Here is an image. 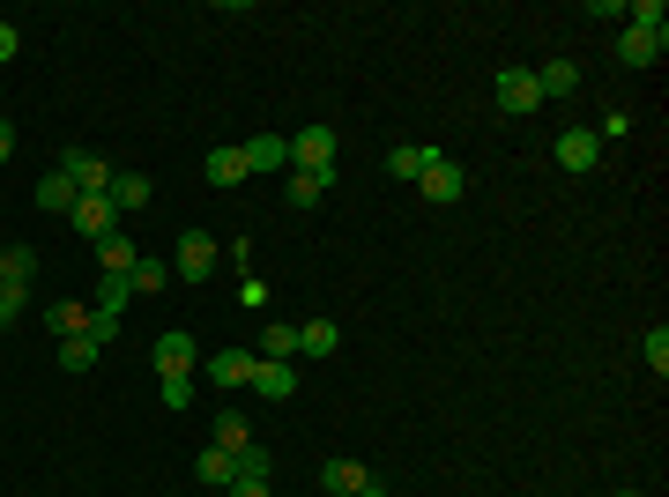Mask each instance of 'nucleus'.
I'll return each instance as SVG.
<instances>
[{"mask_svg": "<svg viewBox=\"0 0 669 497\" xmlns=\"http://www.w3.org/2000/svg\"><path fill=\"white\" fill-rule=\"evenodd\" d=\"M632 23H625V38H618V60L625 67H655L669 52V15H662V0H632L625 8Z\"/></svg>", "mask_w": 669, "mask_h": 497, "instance_id": "1", "label": "nucleus"}, {"mask_svg": "<svg viewBox=\"0 0 669 497\" xmlns=\"http://www.w3.org/2000/svg\"><path fill=\"white\" fill-rule=\"evenodd\" d=\"M491 97H499L506 120H528V112L544 104V89H536V67H499V75H491Z\"/></svg>", "mask_w": 669, "mask_h": 497, "instance_id": "2", "label": "nucleus"}, {"mask_svg": "<svg viewBox=\"0 0 669 497\" xmlns=\"http://www.w3.org/2000/svg\"><path fill=\"white\" fill-rule=\"evenodd\" d=\"M68 223L97 246V238H112V231H120V208H112V194H83V201L68 208Z\"/></svg>", "mask_w": 669, "mask_h": 497, "instance_id": "3", "label": "nucleus"}, {"mask_svg": "<svg viewBox=\"0 0 669 497\" xmlns=\"http://www.w3.org/2000/svg\"><path fill=\"white\" fill-rule=\"evenodd\" d=\"M216 260H223V246H216L209 231H186V238H179V283H209Z\"/></svg>", "mask_w": 669, "mask_h": 497, "instance_id": "4", "label": "nucleus"}, {"mask_svg": "<svg viewBox=\"0 0 669 497\" xmlns=\"http://www.w3.org/2000/svg\"><path fill=\"white\" fill-rule=\"evenodd\" d=\"M334 141H342L334 126H305L291 141V171H334Z\"/></svg>", "mask_w": 669, "mask_h": 497, "instance_id": "5", "label": "nucleus"}, {"mask_svg": "<svg viewBox=\"0 0 669 497\" xmlns=\"http://www.w3.org/2000/svg\"><path fill=\"white\" fill-rule=\"evenodd\" d=\"M194 364H202V349H194V334H186V327L157 334V372H165V378H194Z\"/></svg>", "mask_w": 669, "mask_h": 497, "instance_id": "6", "label": "nucleus"}, {"mask_svg": "<svg viewBox=\"0 0 669 497\" xmlns=\"http://www.w3.org/2000/svg\"><path fill=\"white\" fill-rule=\"evenodd\" d=\"M60 171L75 178V194H112V164L89 157V149H60Z\"/></svg>", "mask_w": 669, "mask_h": 497, "instance_id": "7", "label": "nucleus"}, {"mask_svg": "<svg viewBox=\"0 0 669 497\" xmlns=\"http://www.w3.org/2000/svg\"><path fill=\"white\" fill-rule=\"evenodd\" d=\"M417 194H424V201H439V208H447V201H461V194H469V171H461L454 157H439V164H431V171L417 178Z\"/></svg>", "mask_w": 669, "mask_h": 497, "instance_id": "8", "label": "nucleus"}, {"mask_svg": "<svg viewBox=\"0 0 669 497\" xmlns=\"http://www.w3.org/2000/svg\"><path fill=\"white\" fill-rule=\"evenodd\" d=\"M334 194V171H283V201L291 208H320Z\"/></svg>", "mask_w": 669, "mask_h": 497, "instance_id": "9", "label": "nucleus"}, {"mask_svg": "<svg viewBox=\"0 0 669 497\" xmlns=\"http://www.w3.org/2000/svg\"><path fill=\"white\" fill-rule=\"evenodd\" d=\"M595 157H603L595 126H565V134H558V164L565 171H595Z\"/></svg>", "mask_w": 669, "mask_h": 497, "instance_id": "10", "label": "nucleus"}, {"mask_svg": "<svg viewBox=\"0 0 669 497\" xmlns=\"http://www.w3.org/2000/svg\"><path fill=\"white\" fill-rule=\"evenodd\" d=\"M239 149H246V171H291V134H253Z\"/></svg>", "mask_w": 669, "mask_h": 497, "instance_id": "11", "label": "nucleus"}, {"mask_svg": "<svg viewBox=\"0 0 669 497\" xmlns=\"http://www.w3.org/2000/svg\"><path fill=\"white\" fill-rule=\"evenodd\" d=\"M253 394H268V401H291L297 394V364H268V357H253Z\"/></svg>", "mask_w": 669, "mask_h": 497, "instance_id": "12", "label": "nucleus"}, {"mask_svg": "<svg viewBox=\"0 0 669 497\" xmlns=\"http://www.w3.org/2000/svg\"><path fill=\"white\" fill-rule=\"evenodd\" d=\"M202 372H209L216 386H231V394H239V386L253 378V349H216V357H202Z\"/></svg>", "mask_w": 669, "mask_h": 497, "instance_id": "13", "label": "nucleus"}, {"mask_svg": "<svg viewBox=\"0 0 669 497\" xmlns=\"http://www.w3.org/2000/svg\"><path fill=\"white\" fill-rule=\"evenodd\" d=\"M31 201H38L45 215H68V208L83 201V194H75V178H68V171L52 164V171H45V178H38V194H31Z\"/></svg>", "mask_w": 669, "mask_h": 497, "instance_id": "14", "label": "nucleus"}, {"mask_svg": "<svg viewBox=\"0 0 669 497\" xmlns=\"http://www.w3.org/2000/svg\"><path fill=\"white\" fill-rule=\"evenodd\" d=\"M431 164H439V149H431V141H402V149L387 157V171H394V178H424Z\"/></svg>", "mask_w": 669, "mask_h": 497, "instance_id": "15", "label": "nucleus"}, {"mask_svg": "<svg viewBox=\"0 0 669 497\" xmlns=\"http://www.w3.org/2000/svg\"><path fill=\"white\" fill-rule=\"evenodd\" d=\"M126 305H134L126 275H105V283H97V305H89V320H126Z\"/></svg>", "mask_w": 669, "mask_h": 497, "instance_id": "16", "label": "nucleus"}, {"mask_svg": "<svg viewBox=\"0 0 669 497\" xmlns=\"http://www.w3.org/2000/svg\"><path fill=\"white\" fill-rule=\"evenodd\" d=\"M202 171H209V186H246V178H253L246 149H209V164H202Z\"/></svg>", "mask_w": 669, "mask_h": 497, "instance_id": "17", "label": "nucleus"}, {"mask_svg": "<svg viewBox=\"0 0 669 497\" xmlns=\"http://www.w3.org/2000/svg\"><path fill=\"white\" fill-rule=\"evenodd\" d=\"M260 357H268V364H297V327H291V320H268V334H260Z\"/></svg>", "mask_w": 669, "mask_h": 497, "instance_id": "18", "label": "nucleus"}, {"mask_svg": "<svg viewBox=\"0 0 669 497\" xmlns=\"http://www.w3.org/2000/svg\"><path fill=\"white\" fill-rule=\"evenodd\" d=\"M149 171H112V208H149Z\"/></svg>", "mask_w": 669, "mask_h": 497, "instance_id": "19", "label": "nucleus"}, {"mask_svg": "<svg viewBox=\"0 0 669 497\" xmlns=\"http://www.w3.org/2000/svg\"><path fill=\"white\" fill-rule=\"evenodd\" d=\"M134 260H142V252L126 246L120 231H112V238H97V275H134Z\"/></svg>", "mask_w": 669, "mask_h": 497, "instance_id": "20", "label": "nucleus"}, {"mask_svg": "<svg viewBox=\"0 0 669 497\" xmlns=\"http://www.w3.org/2000/svg\"><path fill=\"white\" fill-rule=\"evenodd\" d=\"M334 349H342L334 320H305V327H297V357H334Z\"/></svg>", "mask_w": 669, "mask_h": 497, "instance_id": "21", "label": "nucleus"}, {"mask_svg": "<svg viewBox=\"0 0 669 497\" xmlns=\"http://www.w3.org/2000/svg\"><path fill=\"white\" fill-rule=\"evenodd\" d=\"M194 475H202V483H209V490H231V483H239V460L223 453V446H209V453L194 460Z\"/></svg>", "mask_w": 669, "mask_h": 497, "instance_id": "22", "label": "nucleus"}, {"mask_svg": "<svg viewBox=\"0 0 669 497\" xmlns=\"http://www.w3.org/2000/svg\"><path fill=\"white\" fill-rule=\"evenodd\" d=\"M31 275H38V246H8V252H0V283L31 290Z\"/></svg>", "mask_w": 669, "mask_h": 497, "instance_id": "23", "label": "nucleus"}, {"mask_svg": "<svg viewBox=\"0 0 669 497\" xmlns=\"http://www.w3.org/2000/svg\"><path fill=\"white\" fill-rule=\"evenodd\" d=\"M320 483H328L334 497H357V490H365V483H373V475H365L357 460H328V468H320Z\"/></svg>", "mask_w": 669, "mask_h": 497, "instance_id": "24", "label": "nucleus"}, {"mask_svg": "<svg viewBox=\"0 0 669 497\" xmlns=\"http://www.w3.org/2000/svg\"><path fill=\"white\" fill-rule=\"evenodd\" d=\"M45 327H52V341H68V334H89V305H68V297H60V305L45 312Z\"/></svg>", "mask_w": 669, "mask_h": 497, "instance_id": "25", "label": "nucleus"}, {"mask_svg": "<svg viewBox=\"0 0 669 497\" xmlns=\"http://www.w3.org/2000/svg\"><path fill=\"white\" fill-rule=\"evenodd\" d=\"M536 89H544V97H573V89H581V67H573V60H550L544 75H536Z\"/></svg>", "mask_w": 669, "mask_h": 497, "instance_id": "26", "label": "nucleus"}, {"mask_svg": "<svg viewBox=\"0 0 669 497\" xmlns=\"http://www.w3.org/2000/svg\"><path fill=\"white\" fill-rule=\"evenodd\" d=\"M165 283H171V268H165V260H134V275H126V290H134V297H157Z\"/></svg>", "mask_w": 669, "mask_h": 497, "instance_id": "27", "label": "nucleus"}, {"mask_svg": "<svg viewBox=\"0 0 669 497\" xmlns=\"http://www.w3.org/2000/svg\"><path fill=\"white\" fill-rule=\"evenodd\" d=\"M209 438H216V446H223V453H231V460H239V453H246V446H253V431H246V423H239V415H216V431H209Z\"/></svg>", "mask_w": 669, "mask_h": 497, "instance_id": "28", "label": "nucleus"}, {"mask_svg": "<svg viewBox=\"0 0 669 497\" xmlns=\"http://www.w3.org/2000/svg\"><path fill=\"white\" fill-rule=\"evenodd\" d=\"M268 475H276V460H268V446L253 438L246 453H239V483H268Z\"/></svg>", "mask_w": 669, "mask_h": 497, "instance_id": "29", "label": "nucleus"}, {"mask_svg": "<svg viewBox=\"0 0 669 497\" xmlns=\"http://www.w3.org/2000/svg\"><path fill=\"white\" fill-rule=\"evenodd\" d=\"M60 364H68V372H89V364H97V341H89V334H68V341H60Z\"/></svg>", "mask_w": 669, "mask_h": 497, "instance_id": "30", "label": "nucleus"}, {"mask_svg": "<svg viewBox=\"0 0 669 497\" xmlns=\"http://www.w3.org/2000/svg\"><path fill=\"white\" fill-rule=\"evenodd\" d=\"M640 357L655 364V378H669V327H655L647 341H640Z\"/></svg>", "mask_w": 669, "mask_h": 497, "instance_id": "31", "label": "nucleus"}, {"mask_svg": "<svg viewBox=\"0 0 669 497\" xmlns=\"http://www.w3.org/2000/svg\"><path fill=\"white\" fill-rule=\"evenodd\" d=\"M23 305H31V290H15V283H0V334L23 320Z\"/></svg>", "mask_w": 669, "mask_h": 497, "instance_id": "32", "label": "nucleus"}, {"mask_svg": "<svg viewBox=\"0 0 669 497\" xmlns=\"http://www.w3.org/2000/svg\"><path fill=\"white\" fill-rule=\"evenodd\" d=\"M165 409H171V415L194 409V378H165Z\"/></svg>", "mask_w": 669, "mask_h": 497, "instance_id": "33", "label": "nucleus"}, {"mask_svg": "<svg viewBox=\"0 0 669 497\" xmlns=\"http://www.w3.org/2000/svg\"><path fill=\"white\" fill-rule=\"evenodd\" d=\"M15 52H23V30H8V23H0V67H8Z\"/></svg>", "mask_w": 669, "mask_h": 497, "instance_id": "34", "label": "nucleus"}, {"mask_svg": "<svg viewBox=\"0 0 669 497\" xmlns=\"http://www.w3.org/2000/svg\"><path fill=\"white\" fill-rule=\"evenodd\" d=\"M223 497H268V483H231Z\"/></svg>", "mask_w": 669, "mask_h": 497, "instance_id": "35", "label": "nucleus"}, {"mask_svg": "<svg viewBox=\"0 0 669 497\" xmlns=\"http://www.w3.org/2000/svg\"><path fill=\"white\" fill-rule=\"evenodd\" d=\"M8 157H15V126L0 120V164H8Z\"/></svg>", "mask_w": 669, "mask_h": 497, "instance_id": "36", "label": "nucleus"}, {"mask_svg": "<svg viewBox=\"0 0 669 497\" xmlns=\"http://www.w3.org/2000/svg\"><path fill=\"white\" fill-rule=\"evenodd\" d=\"M357 497H387V490H379V483H365V490H357Z\"/></svg>", "mask_w": 669, "mask_h": 497, "instance_id": "37", "label": "nucleus"}, {"mask_svg": "<svg viewBox=\"0 0 669 497\" xmlns=\"http://www.w3.org/2000/svg\"><path fill=\"white\" fill-rule=\"evenodd\" d=\"M618 497H640V490H618Z\"/></svg>", "mask_w": 669, "mask_h": 497, "instance_id": "38", "label": "nucleus"}]
</instances>
